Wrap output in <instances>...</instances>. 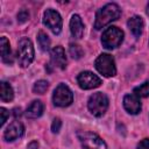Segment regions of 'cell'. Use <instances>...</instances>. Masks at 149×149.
I'll return each mask as SVG.
<instances>
[{
  "mask_svg": "<svg viewBox=\"0 0 149 149\" xmlns=\"http://www.w3.org/2000/svg\"><path fill=\"white\" fill-rule=\"evenodd\" d=\"M121 15V9L116 3H107L104 7H101L97 14H95V21H94V28L97 30L102 29L111 22L118 20Z\"/></svg>",
  "mask_w": 149,
  "mask_h": 149,
  "instance_id": "6da1fadb",
  "label": "cell"
},
{
  "mask_svg": "<svg viewBox=\"0 0 149 149\" xmlns=\"http://www.w3.org/2000/svg\"><path fill=\"white\" fill-rule=\"evenodd\" d=\"M34 59V47L29 38L23 37L17 45V62L21 68H27Z\"/></svg>",
  "mask_w": 149,
  "mask_h": 149,
  "instance_id": "7a4b0ae2",
  "label": "cell"
},
{
  "mask_svg": "<svg viewBox=\"0 0 149 149\" xmlns=\"http://www.w3.org/2000/svg\"><path fill=\"white\" fill-rule=\"evenodd\" d=\"M88 111L97 118H100L105 114V112L108 108V98L102 92H95L93 93L87 101Z\"/></svg>",
  "mask_w": 149,
  "mask_h": 149,
  "instance_id": "3957f363",
  "label": "cell"
},
{
  "mask_svg": "<svg viewBox=\"0 0 149 149\" xmlns=\"http://www.w3.org/2000/svg\"><path fill=\"white\" fill-rule=\"evenodd\" d=\"M123 41V31L118 27H108L101 35L102 47L106 49H115Z\"/></svg>",
  "mask_w": 149,
  "mask_h": 149,
  "instance_id": "277c9868",
  "label": "cell"
},
{
  "mask_svg": "<svg viewBox=\"0 0 149 149\" xmlns=\"http://www.w3.org/2000/svg\"><path fill=\"white\" fill-rule=\"evenodd\" d=\"M77 137L83 149H107L105 141L92 132H78Z\"/></svg>",
  "mask_w": 149,
  "mask_h": 149,
  "instance_id": "5b68a950",
  "label": "cell"
},
{
  "mask_svg": "<svg viewBox=\"0 0 149 149\" xmlns=\"http://www.w3.org/2000/svg\"><path fill=\"white\" fill-rule=\"evenodd\" d=\"M95 69L99 73H101L105 77H113L116 74V68L114 58L109 54H101L95 59Z\"/></svg>",
  "mask_w": 149,
  "mask_h": 149,
  "instance_id": "8992f818",
  "label": "cell"
},
{
  "mask_svg": "<svg viewBox=\"0 0 149 149\" xmlns=\"http://www.w3.org/2000/svg\"><path fill=\"white\" fill-rule=\"evenodd\" d=\"M52 101H54V105L57 106V107H68V106H70L73 101L72 91L65 84H59L54 91Z\"/></svg>",
  "mask_w": 149,
  "mask_h": 149,
  "instance_id": "52a82bcc",
  "label": "cell"
},
{
  "mask_svg": "<svg viewBox=\"0 0 149 149\" xmlns=\"http://www.w3.org/2000/svg\"><path fill=\"white\" fill-rule=\"evenodd\" d=\"M43 23L44 26H47L55 35H58L62 31V26H63V21L62 17L59 15L58 12H56L55 9H47L43 14Z\"/></svg>",
  "mask_w": 149,
  "mask_h": 149,
  "instance_id": "ba28073f",
  "label": "cell"
},
{
  "mask_svg": "<svg viewBox=\"0 0 149 149\" xmlns=\"http://www.w3.org/2000/svg\"><path fill=\"white\" fill-rule=\"evenodd\" d=\"M77 81H78V85L80 86V88H83V90H92V88L100 86V84H101V79L91 71L80 72L77 77Z\"/></svg>",
  "mask_w": 149,
  "mask_h": 149,
  "instance_id": "9c48e42d",
  "label": "cell"
},
{
  "mask_svg": "<svg viewBox=\"0 0 149 149\" xmlns=\"http://www.w3.org/2000/svg\"><path fill=\"white\" fill-rule=\"evenodd\" d=\"M24 133V127L20 121H13L3 132V139L7 142H13L20 139Z\"/></svg>",
  "mask_w": 149,
  "mask_h": 149,
  "instance_id": "30bf717a",
  "label": "cell"
},
{
  "mask_svg": "<svg viewBox=\"0 0 149 149\" xmlns=\"http://www.w3.org/2000/svg\"><path fill=\"white\" fill-rule=\"evenodd\" d=\"M50 62L54 68H58L61 70H64L66 68V56L65 51L61 45H57L52 48L50 52Z\"/></svg>",
  "mask_w": 149,
  "mask_h": 149,
  "instance_id": "8fae6325",
  "label": "cell"
},
{
  "mask_svg": "<svg viewBox=\"0 0 149 149\" xmlns=\"http://www.w3.org/2000/svg\"><path fill=\"white\" fill-rule=\"evenodd\" d=\"M123 107L125 109L133 115H136L141 112V101L137 95L134 93L132 94H126L123 97Z\"/></svg>",
  "mask_w": 149,
  "mask_h": 149,
  "instance_id": "7c38bea8",
  "label": "cell"
},
{
  "mask_svg": "<svg viewBox=\"0 0 149 149\" xmlns=\"http://www.w3.org/2000/svg\"><path fill=\"white\" fill-rule=\"evenodd\" d=\"M70 30L74 38H81L84 34V23L79 15L73 14L70 20Z\"/></svg>",
  "mask_w": 149,
  "mask_h": 149,
  "instance_id": "4fadbf2b",
  "label": "cell"
},
{
  "mask_svg": "<svg viewBox=\"0 0 149 149\" xmlns=\"http://www.w3.org/2000/svg\"><path fill=\"white\" fill-rule=\"evenodd\" d=\"M127 26H128V28L130 29L132 34H133L135 37H140L141 34H142V31H143L144 22H143V20H142L141 16L134 15V16H132V17L128 20Z\"/></svg>",
  "mask_w": 149,
  "mask_h": 149,
  "instance_id": "5bb4252c",
  "label": "cell"
},
{
  "mask_svg": "<svg viewBox=\"0 0 149 149\" xmlns=\"http://www.w3.org/2000/svg\"><path fill=\"white\" fill-rule=\"evenodd\" d=\"M43 111H44V105H43V102H42L41 100H34V101H31V104L27 107L24 114H26V116L29 118V119H37V118H40V116L42 115Z\"/></svg>",
  "mask_w": 149,
  "mask_h": 149,
  "instance_id": "9a60e30c",
  "label": "cell"
},
{
  "mask_svg": "<svg viewBox=\"0 0 149 149\" xmlns=\"http://www.w3.org/2000/svg\"><path fill=\"white\" fill-rule=\"evenodd\" d=\"M0 98L5 102L12 101L13 98H14V91L7 81H1L0 83Z\"/></svg>",
  "mask_w": 149,
  "mask_h": 149,
  "instance_id": "2e32d148",
  "label": "cell"
},
{
  "mask_svg": "<svg viewBox=\"0 0 149 149\" xmlns=\"http://www.w3.org/2000/svg\"><path fill=\"white\" fill-rule=\"evenodd\" d=\"M0 49H1V58L5 63H10L12 58H10V45H9V41L6 37H1L0 40Z\"/></svg>",
  "mask_w": 149,
  "mask_h": 149,
  "instance_id": "e0dca14e",
  "label": "cell"
},
{
  "mask_svg": "<svg viewBox=\"0 0 149 149\" xmlns=\"http://www.w3.org/2000/svg\"><path fill=\"white\" fill-rule=\"evenodd\" d=\"M37 42L42 51H48L50 49V40L44 31H40L37 35Z\"/></svg>",
  "mask_w": 149,
  "mask_h": 149,
  "instance_id": "ac0fdd59",
  "label": "cell"
},
{
  "mask_svg": "<svg viewBox=\"0 0 149 149\" xmlns=\"http://www.w3.org/2000/svg\"><path fill=\"white\" fill-rule=\"evenodd\" d=\"M133 93L135 95H137L139 98H147V97H149V81H146V83L141 84L140 86H136L134 88Z\"/></svg>",
  "mask_w": 149,
  "mask_h": 149,
  "instance_id": "d6986e66",
  "label": "cell"
},
{
  "mask_svg": "<svg viewBox=\"0 0 149 149\" xmlns=\"http://www.w3.org/2000/svg\"><path fill=\"white\" fill-rule=\"evenodd\" d=\"M69 52H70V56L73 59H79L84 56V51H83L81 47L76 44V43H71L69 45Z\"/></svg>",
  "mask_w": 149,
  "mask_h": 149,
  "instance_id": "ffe728a7",
  "label": "cell"
},
{
  "mask_svg": "<svg viewBox=\"0 0 149 149\" xmlns=\"http://www.w3.org/2000/svg\"><path fill=\"white\" fill-rule=\"evenodd\" d=\"M49 87V83L44 79H41V80H37L34 86H33V92L36 93V94H43Z\"/></svg>",
  "mask_w": 149,
  "mask_h": 149,
  "instance_id": "44dd1931",
  "label": "cell"
},
{
  "mask_svg": "<svg viewBox=\"0 0 149 149\" xmlns=\"http://www.w3.org/2000/svg\"><path fill=\"white\" fill-rule=\"evenodd\" d=\"M28 19H29V13H28V10L21 9V10L17 13V22H19V23H24Z\"/></svg>",
  "mask_w": 149,
  "mask_h": 149,
  "instance_id": "7402d4cb",
  "label": "cell"
},
{
  "mask_svg": "<svg viewBox=\"0 0 149 149\" xmlns=\"http://www.w3.org/2000/svg\"><path fill=\"white\" fill-rule=\"evenodd\" d=\"M61 127H62V121L59 118H55L54 121H52V125H51V130L52 133H58L61 130Z\"/></svg>",
  "mask_w": 149,
  "mask_h": 149,
  "instance_id": "603a6c76",
  "label": "cell"
},
{
  "mask_svg": "<svg viewBox=\"0 0 149 149\" xmlns=\"http://www.w3.org/2000/svg\"><path fill=\"white\" fill-rule=\"evenodd\" d=\"M0 114H1V120H0V126H3L5 125V122L7 121V118L9 116V112L6 109V108H3V107H1L0 108Z\"/></svg>",
  "mask_w": 149,
  "mask_h": 149,
  "instance_id": "cb8c5ba5",
  "label": "cell"
},
{
  "mask_svg": "<svg viewBox=\"0 0 149 149\" xmlns=\"http://www.w3.org/2000/svg\"><path fill=\"white\" fill-rule=\"evenodd\" d=\"M137 149H149V139H143L137 144Z\"/></svg>",
  "mask_w": 149,
  "mask_h": 149,
  "instance_id": "d4e9b609",
  "label": "cell"
},
{
  "mask_svg": "<svg viewBox=\"0 0 149 149\" xmlns=\"http://www.w3.org/2000/svg\"><path fill=\"white\" fill-rule=\"evenodd\" d=\"M28 149H38V143L37 141H33L28 144Z\"/></svg>",
  "mask_w": 149,
  "mask_h": 149,
  "instance_id": "484cf974",
  "label": "cell"
},
{
  "mask_svg": "<svg viewBox=\"0 0 149 149\" xmlns=\"http://www.w3.org/2000/svg\"><path fill=\"white\" fill-rule=\"evenodd\" d=\"M13 114H14V116H15V118L20 116V115H21V108H20V107H19V108H17V107H16V108H14V109H13Z\"/></svg>",
  "mask_w": 149,
  "mask_h": 149,
  "instance_id": "4316f807",
  "label": "cell"
},
{
  "mask_svg": "<svg viewBox=\"0 0 149 149\" xmlns=\"http://www.w3.org/2000/svg\"><path fill=\"white\" fill-rule=\"evenodd\" d=\"M147 14L149 15V3H148V6H147Z\"/></svg>",
  "mask_w": 149,
  "mask_h": 149,
  "instance_id": "83f0119b",
  "label": "cell"
}]
</instances>
